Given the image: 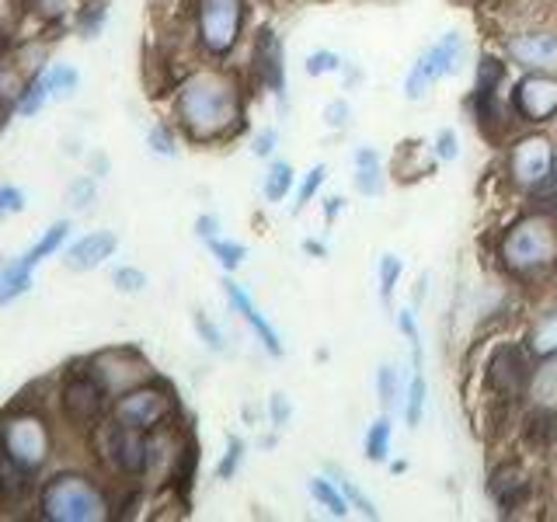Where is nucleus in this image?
<instances>
[{
	"instance_id": "17",
	"label": "nucleus",
	"mask_w": 557,
	"mask_h": 522,
	"mask_svg": "<svg viewBox=\"0 0 557 522\" xmlns=\"http://www.w3.org/2000/svg\"><path fill=\"white\" fill-rule=\"evenodd\" d=\"M223 293H226V300H231V307L240 313L244 321H248V327L258 335V341H261V348H265V352L272 356V359H278L283 356V341H278V331L269 324V318L265 313H261L258 307H255V300H251V293L244 289L240 283H234L231 275L223 278Z\"/></svg>"
},
{
	"instance_id": "43",
	"label": "nucleus",
	"mask_w": 557,
	"mask_h": 522,
	"mask_svg": "<svg viewBox=\"0 0 557 522\" xmlns=\"http://www.w3.org/2000/svg\"><path fill=\"white\" fill-rule=\"evenodd\" d=\"M348 115H352V109H348L345 98H331L324 104V126L327 129H345L348 126Z\"/></svg>"
},
{
	"instance_id": "24",
	"label": "nucleus",
	"mask_w": 557,
	"mask_h": 522,
	"mask_svg": "<svg viewBox=\"0 0 557 522\" xmlns=\"http://www.w3.org/2000/svg\"><path fill=\"white\" fill-rule=\"evenodd\" d=\"M307 492H310V498L318 501V505H324V509L335 515V519H345L348 515V509H352V501L345 498V492L335 484V481H327V477H310L307 481Z\"/></svg>"
},
{
	"instance_id": "34",
	"label": "nucleus",
	"mask_w": 557,
	"mask_h": 522,
	"mask_svg": "<svg viewBox=\"0 0 557 522\" xmlns=\"http://www.w3.org/2000/svg\"><path fill=\"white\" fill-rule=\"evenodd\" d=\"M147 147L157 157H168V161H171V157H178V139H174V126H171V122H157V126H150Z\"/></svg>"
},
{
	"instance_id": "6",
	"label": "nucleus",
	"mask_w": 557,
	"mask_h": 522,
	"mask_svg": "<svg viewBox=\"0 0 557 522\" xmlns=\"http://www.w3.org/2000/svg\"><path fill=\"white\" fill-rule=\"evenodd\" d=\"M248 25V0H191V35L206 60H231Z\"/></svg>"
},
{
	"instance_id": "50",
	"label": "nucleus",
	"mask_w": 557,
	"mask_h": 522,
	"mask_svg": "<svg viewBox=\"0 0 557 522\" xmlns=\"http://www.w3.org/2000/svg\"><path fill=\"white\" fill-rule=\"evenodd\" d=\"M304 251L313 254V258H324L327 254V248H324V244H318V240H304Z\"/></svg>"
},
{
	"instance_id": "35",
	"label": "nucleus",
	"mask_w": 557,
	"mask_h": 522,
	"mask_svg": "<svg viewBox=\"0 0 557 522\" xmlns=\"http://www.w3.org/2000/svg\"><path fill=\"white\" fill-rule=\"evenodd\" d=\"M147 283H150L147 272H144V269H136V265H119V269L112 272V286H115L119 293H126V296L144 293Z\"/></svg>"
},
{
	"instance_id": "10",
	"label": "nucleus",
	"mask_w": 557,
	"mask_h": 522,
	"mask_svg": "<svg viewBox=\"0 0 557 522\" xmlns=\"http://www.w3.org/2000/svg\"><path fill=\"white\" fill-rule=\"evenodd\" d=\"M463 35L460 32H446L440 42L429 46L422 57H418L408 70V80H405V98L408 101H422L429 91H432V84L435 80H443L449 77L453 70L460 66L463 60Z\"/></svg>"
},
{
	"instance_id": "39",
	"label": "nucleus",
	"mask_w": 557,
	"mask_h": 522,
	"mask_svg": "<svg viewBox=\"0 0 557 522\" xmlns=\"http://www.w3.org/2000/svg\"><path fill=\"white\" fill-rule=\"evenodd\" d=\"M191 324H196V335L206 341L209 352H223V348H226V341H223V331H220L213 321H209V313L196 310V313H191Z\"/></svg>"
},
{
	"instance_id": "32",
	"label": "nucleus",
	"mask_w": 557,
	"mask_h": 522,
	"mask_svg": "<svg viewBox=\"0 0 557 522\" xmlns=\"http://www.w3.org/2000/svg\"><path fill=\"white\" fill-rule=\"evenodd\" d=\"M209 244V251H213V258L220 261V269L231 275L244 265V258H248V248H244L240 240H226V237H213V240H206Z\"/></svg>"
},
{
	"instance_id": "2",
	"label": "nucleus",
	"mask_w": 557,
	"mask_h": 522,
	"mask_svg": "<svg viewBox=\"0 0 557 522\" xmlns=\"http://www.w3.org/2000/svg\"><path fill=\"white\" fill-rule=\"evenodd\" d=\"M35 515L46 522H109L112 495L95 474L84 470H57L35 492Z\"/></svg>"
},
{
	"instance_id": "47",
	"label": "nucleus",
	"mask_w": 557,
	"mask_h": 522,
	"mask_svg": "<svg viewBox=\"0 0 557 522\" xmlns=\"http://www.w3.org/2000/svg\"><path fill=\"white\" fill-rule=\"evenodd\" d=\"M196 237H202V240H213V237H220V220H216L213 213L199 216V220H196Z\"/></svg>"
},
{
	"instance_id": "40",
	"label": "nucleus",
	"mask_w": 557,
	"mask_h": 522,
	"mask_svg": "<svg viewBox=\"0 0 557 522\" xmlns=\"http://www.w3.org/2000/svg\"><path fill=\"white\" fill-rule=\"evenodd\" d=\"M25 206H28V196L17 185L4 182L0 185V220H11L17 213H25Z\"/></svg>"
},
{
	"instance_id": "12",
	"label": "nucleus",
	"mask_w": 557,
	"mask_h": 522,
	"mask_svg": "<svg viewBox=\"0 0 557 522\" xmlns=\"http://www.w3.org/2000/svg\"><path fill=\"white\" fill-rule=\"evenodd\" d=\"M512 109L519 119L533 122V126L557 119V74L554 70H527V77H522L512 91Z\"/></svg>"
},
{
	"instance_id": "27",
	"label": "nucleus",
	"mask_w": 557,
	"mask_h": 522,
	"mask_svg": "<svg viewBox=\"0 0 557 522\" xmlns=\"http://www.w3.org/2000/svg\"><path fill=\"white\" fill-rule=\"evenodd\" d=\"M46 80H49V95L57 101L74 98L77 87H81L77 66H70V63H46Z\"/></svg>"
},
{
	"instance_id": "29",
	"label": "nucleus",
	"mask_w": 557,
	"mask_h": 522,
	"mask_svg": "<svg viewBox=\"0 0 557 522\" xmlns=\"http://www.w3.org/2000/svg\"><path fill=\"white\" fill-rule=\"evenodd\" d=\"M425 397H429L425 373H422V370H414V373H411V383H408V400H405V422H408V428H418V425H422Z\"/></svg>"
},
{
	"instance_id": "53",
	"label": "nucleus",
	"mask_w": 557,
	"mask_h": 522,
	"mask_svg": "<svg viewBox=\"0 0 557 522\" xmlns=\"http://www.w3.org/2000/svg\"><path fill=\"white\" fill-rule=\"evenodd\" d=\"M0 272H4V261H0Z\"/></svg>"
},
{
	"instance_id": "1",
	"label": "nucleus",
	"mask_w": 557,
	"mask_h": 522,
	"mask_svg": "<svg viewBox=\"0 0 557 522\" xmlns=\"http://www.w3.org/2000/svg\"><path fill=\"white\" fill-rule=\"evenodd\" d=\"M174 126L185 133L191 144H223L244 126V91L240 80L223 66L191 70L185 80L174 87L171 101Z\"/></svg>"
},
{
	"instance_id": "25",
	"label": "nucleus",
	"mask_w": 557,
	"mask_h": 522,
	"mask_svg": "<svg viewBox=\"0 0 557 522\" xmlns=\"http://www.w3.org/2000/svg\"><path fill=\"white\" fill-rule=\"evenodd\" d=\"M104 22H109V0H81L74 11V25L84 39H98Z\"/></svg>"
},
{
	"instance_id": "11",
	"label": "nucleus",
	"mask_w": 557,
	"mask_h": 522,
	"mask_svg": "<svg viewBox=\"0 0 557 522\" xmlns=\"http://www.w3.org/2000/svg\"><path fill=\"white\" fill-rule=\"evenodd\" d=\"M554 153L557 150L550 144V136L544 133H530L516 139L509 150V178L527 191L540 188L554 174Z\"/></svg>"
},
{
	"instance_id": "9",
	"label": "nucleus",
	"mask_w": 557,
	"mask_h": 522,
	"mask_svg": "<svg viewBox=\"0 0 557 522\" xmlns=\"http://www.w3.org/2000/svg\"><path fill=\"white\" fill-rule=\"evenodd\" d=\"M87 370H91L98 376V383L104 390H109V397L115 400L119 394H126L133 387H139V383L153 380V365L147 362V356L139 352V348L133 345H115V348H101V352L87 356Z\"/></svg>"
},
{
	"instance_id": "52",
	"label": "nucleus",
	"mask_w": 557,
	"mask_h": 522,
	"mask_svg": "<svg viewBox=\"0 0 557 522\" xmlns=\"http://www.w3.org/2000/svg\"><path fill=\"white\" fill-rule=\"evenodd\" d=\"M554 185H557V153H554Z\"/></svg>"
},
{
	"instance_id": "51",
	"label": "nucleus",
	"mask_w": 557,
	"mask_h": 522,
	"mask_svg": "<svg viewBox=\"0 0 557 522\" xmlns=\"http://www.w3.org/2000/svg\"><path fill=\"white\" fill-rule=\"evenodd\" d=\"M0 109H14V104H11V101L4 98V87H0Z\"/></svg>"
},
{
	"instance_id": "19",
	"label": "nucleus",
	"mask_w": 557,
	"mask_h": 522,
	"mask_svg": "<svg viewBox=\"0 0 557 522\" xmlns=\"http://www.w3.org/2000/svg\"><path fill=\"white\" fill-rule=\"evenodd\" d=\"M527 348L533 359H554L557 356V310L540 313V318L530 324V335H527Z\"/></svg>"
},
{
	"instance_id": "22",
	"label": "nucleus",
	"mask_w": 557,
	"mask_h": 522,
	"mask_svg": "<svg viewBox=\"0 0 557 522\" xmlns=\"http://www.w3.org/2000/svg\"><path fill=\"white\" fill-rule=\"evenodd\" d=\"M35 283V272L25 269L22 261H4V272H0V307H8L14 300H22V296L32 289Z\"/></svg>"
},
{
	"instance_id": "46",
	"label": "nucleus",
	"mask_w": 557,
	"mask_h": 522,
	"mask_svg": "<svg viewBox=\"0 0 557 522\" xmlns=\"http://www.w3.org/2000/svg\"><path fill=\"white\" fill-rule=\"evenodd\" d=\"M275 147H278V129H258L255 133V139H251V153L255 157H272L275 153Z\"/></svg>"
},
{
	"instance_id": "13",
	"label": "nucleus",
	"mask_w": 557,
	"mask_h": 522,
	"mask_svg": "<svg viewBox=\"0 0 557 522\" xmlns=\"http://www.w3.org/2000/svg\"><path fill=\"white\" fill-rule=\"evenodd\" d=\"M484 380H487V387H492L495 394H502V397H519L522 390L530 387L533 370H530L527 356H522V348H516V345H498L495 356L487 359V376Z\"/></svg>"
},
{
	"instance_id": "28",
	"label": "nucleus",
	"mask_w": 557,
	"mask_h": 522,
	"mask_svg": "<svg viewBox=\"0 0 557 522\" xmlns=\"http://www.w3.org/2000/svg\"><path fill=\"white\" fill-rule=\"evenodd\" d=\"M95 202H98V178L95 174H77V178L66 185V206L74 209V213H87Z\"/></svg>"
},
{
	"instance_id": "3",
	"label": "nucleus",
	"mask_w": 557,
	"mask_h": 522,
	"mask_svg": "<svg viewBox=\"0 0 557 522\" xmlns=\"http://www.w3.org/2000/svg\"><path fill=\"white\" fill-rule=\"evenodd\" d=\"M0 449L32 477H42V470L57 457V428L39 400L22 394L0 411Z\"/></svg>"
},
{
	"instance_id": "8",
	"label": "nucleus",
	"mask_w": 557,
	"mask_h": 522,
	"mask_svg": "<svg viewBox=\"0 0 557 522\" xmlns=\"http://www.w3.org/2000/svg\"><path fill=\"white\" fill-rule=\"evenodd\" d=\"M109 414L115 418L119 425L153 435V432L171 428V422L178 418V397H174V390L168 387L164 380L153 376L147 383H139V387L119 394L112 400Z\"/></svg>"
},
{
	"instance_id": "42",
	"label": "nucleus",
	"mask_w": 557,
	"mask_h": 522,
	"mask_svg": "<svg viewBox=\"0 0 557 522\" xmlns=\"http://www.w3.org/2000/svg\"><path fill=\"white\" fill-rule=\"evenodd\" d=\"M335 484L342 487V492H345V498L352 501V505H356V509H359V512H362L366 519H376V505H373L370 498H366V495L359 492V487L352 484V477H348V474H338V481H335Z\"/></svg>"
},
{
	"instance_id": "14",
	"label": "nucleus",
	"mask_w": 557,
	"mask_h": 522,
	"mask_svg": "<svg viewBox=\"0 0 557 522\" xmlns=\"http://www.w3.org/2000/svg\"><path fill=\"white\" fill-rule=\"evenodd\" d=\"M251 66H255L258 84H265L275 98H283V91H286V49H283V39L275 35V28H269V25L258 28L255 46H251Z\"/></svg>"
},
{
	"instance_id": "45",
	"label": "nucleus",
	"mask_w": 557,
	"mask_h": 522,
	"mask_svg": "<svg viewBox=\"0 0 557 522\" xmlns=\"http://www.w3.org/2000/svg\"><path fill=\"white\" fill-rule=\"evenodd\" d=\"M435 157H443V161H457V157H460V136L453 129H440V136H435Z\"/></svg>"
},
{
	"instance_id": "4",
	"label": "nucleus",
	"mask_w": 557,
	"mask_h": 522,
	"mask_svg": "<svg viewBox=\"0 0 557 522\" xmlns=\"http://www.w3.org/2000/svg\"><path fill=\"white\" fill-rule=\"evenodd\" d=\"M87 446H91L95 460L104 474L119 481H139L147 477L157 463V439L147 432H136L119 425L115 418H101V422L87 432Z\"/></svg>"
},
{
	"instance_id": "26",
	"label": "nucleus",
	"mask_w": 557,
	"mask_h": 522,
	"mask_svg": "<svg viewBox=\"0 0 557 522\" xmlns=\"http://www.w3.org/2000/svg\"><path fill=\"white\" fill-rule=\"evenodd\" d=\"M391 435H394L391 418L387 414L376 418V422L370 425V432H366V443H362L366 460H370V463H387V457H391Z\"/></svg>"
},
{
	"instance_id": "36",
	"label": "nucleus",
	"mask_w": 557,
	"mask_h": 522,
	"mask_svg": "<svg viewBox=\"0 0 557 522\" xmlns=\"http://www.w3.org/2000/svg\"><path fill=\"white\" fill-rule=\"evenodd\" d=\"M240 460H244V439H240V435H231V439H226L223 460L216 463V477L220 481H234V474L240 470Z\"/></svg>"
},
{
	"instance_id": "21",
	"label": "nucleus",
	"mask_w": 557,
	"mask_h": 522,
	"mask_svg": "<svg viewBox=\"0 0 557 522\" xmlns=\"http://www.w3.org/2000/svg\"><path fill=\"white\" fill-rule=\"evenodd\" d=\"M356 188L362 196H380L383 191V167H380V153L373 147L356 150Z\"/></svg>"
},
{
	"instance_id": "38",
	"label": "nucleus",
	"mask_w": 557,
	"mask_h": 522,
	"mask_svg": "<svg viewBox=\"0 0 557 522\" xmlns=\"http://www.w3.org/2000/svg\"><path fill=\"white\" fill-rule=\"evenodd\" d=\"M324 178H327V167H324V164H318V167H313V171L307 174V178H304V185H300V191H296L293 213H304V209L310 206V199H313V196H318V191H321Z\"/></svg>"
},
{
	"instance_id": "30",
	"label": "nucleus",
	"mask_w": 557,
	"mask_h": 522,
	"mask_svg": "<svg viewBox=\"0 0 557 522\" xmlns=\"http://www.w3.org/2000/svg\"><path fill=\"white\" fill-rule=\"evenodd\" d=\"M293 182H296L293 164L289 161H275L269 167V174H265V185H261V191H265L269 202H283L289 191H293Z\"/></svg>"
},
{
	"instance_id": "15",
	"label": "nucleus",
	"mask_w": 557,
	"mask_h": 522,
	"mask_svg": "<svg viewBox=\"0 0 557 522\" xmlns=\"http://www.w3.org/2000/svg\"><path fill=\"white\" fill-rule=\"evenodd\" d=\"M505 57L522 70H557V32L530 28L505 39Z\"/></svg>"
},
{
	"instance_id": "48",
	"label": "nucleus",
	"mask_w": 557,
	"mask_h": 522,
	"mask_svg": "<svg viewBox=\"0 0 557 522\" xmlns=\"http://www.w3.org/2000/svg\"><path fill=\"white\" fill-rule=\"evenodd\" d=\"M11 52H14V32L4 22H0V63H8Z\"/></svg>"
},
{
	"instance_id": "20",
	"label": "nucleus",
	"mask_w": 557,
	"mask_h": 522,
	"mask_svg": "<svg viewBox=\"0 0 557 522\" xmlns=\"http://www.w3.org/2000/svg\"><path fill=\"white\" fill-rule=\"evenodd\" d=\"M52 101L49 95V80H46V66H39L35 74H28L25 87H22V95H17V104H14V115H22V119H32V115H39L46 104Z\"/></svg>"
},
{
	"instance_id": "44",
	"label": "nucleus",
	"mask_w": 557,
	"mask_h": 522,
	"mask_svg": "<svg viewBox=\"0 0 557 522\" xmlns=\"http://www.w3.org/2000/svg\"><path fill=\"white\" fill-rule=\"evenodd\" d=\"M269 414H272V425L275 428H286L289 418H293V400L286 394H272L269 397Z\"/></svg>"
},
{
	"instance_id": "31",
	"label": "nucleus",
	"mask_w": 557,
	"mask_h": 522,
	"mask_svg": "<svg viewBox=\"0 0 557 522\" xmlns=\"http://www.w3.org/2000/svg\"><path fill=\"white\" fill-rule=\"evenodd\" d=\"M547 365L544 370H536L530 387H533V397L536 405H547V408H557V356L554 359H544Z\"/></svg>"
},
{
	"instance_id": "7",
	"label": "nucleus",
	"mask_w": 557,
	"mask_h": 522,
	"mask_svg": "<svg viewBox=\"0 0 557 522\" xmlns=\"http://www.w3.org/2000/svg\"><path fill=\"white\" fill-rule=\"evenodd\" d=\"M112 408L109 390L101 387L98 376L87 370V362L66 365L57 380V414L70 428H81L84 435L91 432Z\"/></svg>"
},
{
	"instance_id": "33",
	"label": "nucleus",
	"mask_w": 557,
	"mask_h": 522,
	"mask_svg": "<svg viewBox=\"0 0 557 522\" xmlns=\"http://www.w3.org/2000/svg\"><path fill=\"white\" fill-rule=\"evenodd\" d=\"M400 272H405V265H400L397 254H383L380 258V300H383V307H387V310H391V300H394V289H397Z\"/></svg>"
},
{
	"instance_id": "5",
	"label": "nucleus",
	"mask_w": 557,
	"mask_h": 522,
	"mask_svg": "<svg viewBox=\"0 0 557 522\" xmlns=\"http://www.w3.org/2000/svg\"><path fill=\"white\" fill-rule=\"evenodd\" d=\"M498 258L516 278H544L557 265V220L540 213L512 223L502 237Z\"/></svg>"
},
{
	"instance_id": "18",
	"label": "nucleus",
	"mask_w": 557,
	"mask_h": 522,
	"mask_svg": "<svg viewBox=\"0 0 557 522\" xmlns=\"http://www.w3.org/2000/svg\"><path fill=\"white\" fill-rule=\"evenodd\" d=\"M70 231H74V223H70V220H57L52 226H46L42 237L35 240L32 248H28L22 258H17V261H22L25 269H32V272H35V269L42 265L46 258H57V254L66 248V244H70Z\"/></svg>"
},
{
	"instance_id": "23",
	"label": "nucleus",
	"mask_w": 557,
	"mask_h": 522,
	"mask_svg": "<svg viewBox=\"0 0 557 522\" xmlns=\"http://www.w3.org/2000/svg\"><path fill=\"white\" fill-rule=\"evenodd\" d=\"M22 4L35 22H42L49 28H63L70 17H74L81 0H22Z\"/></svg>"
},
{
	"instance_id": "49",
	"label": "nucleus",
	"mask_w": 557,
	"mask_h": 522,
	"mask_svg": "<svg viewBox=\"0 0 557 522\" xmlns=\"http://www.w3.org/2000/svg\"><path fill=\"white\" fill-rule=\"evenodd\" d=\"M338 209H345V202L338 199V196H331V199H324V216H327V223L338 216Z\"/></svg>"
},
{
	"instance_id": "16",
	"label": "nucleus",
	"mask_w": 557,
	"mask_h": 522,
	"mask_svg": "<svg viewBox=\"0 0 557 522\" xmlns=\"http://www.w3.org/2000/svg\"><path fill=\"white\" fill-rule=\"evenodd\" d=\"M119 251V237L112 231H91L70 240L63 248V265L70 272H95Z\"/></svg>"
},
{
	"instance_id": "37",
	"label": "nucleus",
	"mask_w": 557,
	"mask_h": 522,
	"mask_svg": "<svg viewBox=\"0 0 557 522\" xmlns=\"http://www.w3.org/2000/svg\"><path fill=\"white\" fill-rule=\"evenodd\" d=\"M342 66H345V60L338 57V52H331V49H318V52H310V57H307V74L310 77L338 74Z\"/></svg>"
},
{
	"instance_id": "41",
	"label": "nucleus",
	"mask_w": 557,
	"mask_h": 522,
	"mask_svg": "<svg viewBox=\"0 0 557 522\" xmlns=\"http://www.w3.org/2000/svg\"><path fill=\"white\" fill-rule=\"evenodd\" d=\"M376 390H380V405L391 411L397 405V370L391 362H383L376 370Z\"/></svg>"
}]
</instances>
